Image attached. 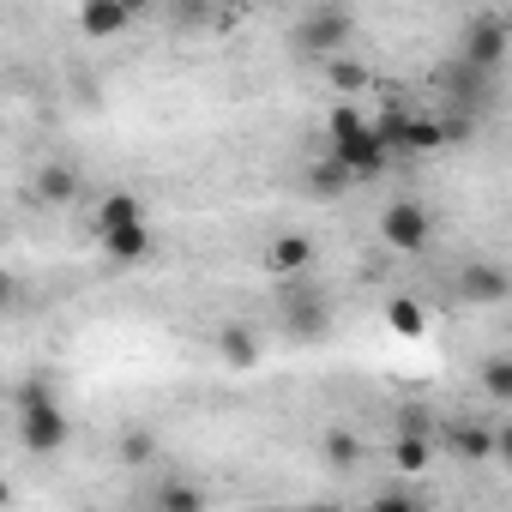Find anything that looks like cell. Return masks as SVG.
<instances>
[{
    "instance_id": "obj_15",
    "label": "cell",
    "mask_w": 512,
    "mask_h": 512,
    "mask_svg": "<svg viewBox=\"0 0 512 512\" xmlns=\"http://www.w3.org/2000/svg\"><path fill=\"white\" fill-rule=\"evenodd\" d=\"M217 356H223L229 368H253V362H260V338L241 332V326H223V332H217Z\"/></svg>"
},
{
    "instance_id": "obj_25",
    "label": "cell",
    "mask_w": 512,
    "mask_h": 512,
    "mask_svg": "<svg viewBox=\"0 0 512 512\" xmlns=\"http://www.w3.org/2000/svg\"><path fill=\"white\" fill-rule=\"evenodd\" d=\"M169 13H175V25H187V19H205V0H169Z\"/></svg>"
},
{
    "instance_id": "obj_20",
    "label": "cell",
    "mask_w": 512,
    "mask_h": 512,
    "mask_svg": "<svg viewBox=\"0 0 512 512\" xmlns=\"http://www.w3.org/2000/svg\"><path fill=\"white\" fill-rule=\"evenodd\" d=\"M199 506H205V488L199 482H169L157 494V512H199Z\"/></svg>"
},
{
    "instance_id": "obj_13",
    "label": "cell",
    "mask_w": 512,
    "mask_h": 512,
    "mask_svg": "<svg viewBox=\"0 0 512 512\" xmlns=\"http://www.w3.org/2000/svg\"><path fill=\"white\" fill-rule=\"evenodd\" d=\"M308 187H314L320 199H338V193H350V187H356V175L344 169V157H332V151H326L320 163H308Z\"/></svg>"
},
{
    "instance_id": "obj_10",
    "label": "cell",
    "mask_w": 512,
    "mask_h": 512,
    "mask_svg": "<svg viewBox=\"0 0 512 512\" xmlns=\"http://www.w3.org/2000/svg\"><path fill=\"white\" fill-rule=\"evenodd\" d=\"M506 290H512V278H506L500 266H464V272H458V296H464V302H500Z\"/></svg>"
},
{
    "instance_id": "obj_26",
    "label": "cell",
    "mask_w": 512,
    "mask_h": 512,
    "mask_svg": "<svg viewBox=\"0 0 512 512\" xmlns=\"http://www.w3.org/2000/svg\"><path fill=\"white\" fill-rule=\"evenodd\" d=\"M500 458H506V470H512V428H500Z\"/></svg>"
},
{
    "instance_id": "obj_8",
    "label": "cell",
    "mask_w": 512,
    "mask_h": 512,
    "mask_svg": "<svg viewBox=\"0 0 512 512\" xmlns=\"http://www.w3.org/2000/svg\"><path fill=\"white\" fill-rule=\"evenodd\" d=\"M446 446H452L464 464H488V458H500V434H494V428H482V422H452Z\"/></svg>"
},
{
    "instance_id": "obj_24",
    "label": "cell",
    "mask_w": 512,
    "mask_h": 512,
    "mask_svg": "<svg viewBox=\"0 0 512 512\" xmlns=\"http://www.w3.org/2000/svg\"><path fill=\"white\" fill-rule=\"evenodd\" d=\"M151 452H157V446H151V434H127V440H121V458H127V464H145Z\"/></svg>"
},
{
    "instance_id": "obj_3",
    "label": "cell",
    "mask_w": 512,
    "mask_h": 512,
    "mask_svg": "<svg viewBox=\"0 0 512 512\" xmlns=\"http://www.w3.org/2000/svg\"><path fill=\"white\" fill-rule=\"evenodd\" d=\"M380 241H386L392 253H422V247L434 241V211H428L422 199H392V205L380 211Z\"/></svg>"
},
{
    "instance_id": "obj_11",
    "label": "cell",
    "mask_w": 512,
    "mask_h": 512,
    "mask_svg": "<svg viewBox=\"0 0 512 512\" xmlns=\"http://www.w3.org/2000/svg\"><path fill=\"white\" fill-rule=\"evenodd\" d=\"M139 217H145V205H139L133 193H103V199H97V211H91V229H97V241H103L109 229L139 223Z\"/></svg>"
},
{
    "instance_id": "obj_4",
    "label": "cell",
    "mask_w": 512,
    "mask_h": 512,
    "mask_svg": "<svg viewBox=\"0 0 512 512\" xmlns=\"http://www.w3.org/2000/svg\"><path fill=\"white\" fill-rule=\"evenodd\" d=\"M278 308H284V326H290L296 338H320V332H326V320H332V302H326V290H314L302 272H296V278H284V290H278Z\"/></svg>"
},
{
    "instance_id": "obj_22",
    "label": "cell",
    "mask_w": 512,
    "mask_h": 512,
    "mask_svg": "<svg viewBox=\"0 0 512 512\" xmlns=\"http://www.w3.org/2000/svg\"><path fill=\"white\" fill-rule=\"evenodd\" d=\"M326 458H332L338 470H356V458H362V446H356V434H326Z\"/></svg>"
},
{
    "instance_id": "obj_6",
    "label": "cell",
    "mask_w": 512,
    "mask_h": 512,
    "mask_svg": "<svg viewBox=\"0 0 512 512\" xmlns=\"http://www.w3.org/2000/svg\"><path fill=\"white\" fill-rule=\"evenodd\" d=\"M458 61H470V67H482V73H494V67L506 61V25H500L494 13H482V19H470V25H464V49H458Z\"/></svg>"
},
{
    "instance_id": "obj_1",
    "label": "cell",
    "mask_w": 512,
    "mask_h": 512,
    "mask_svg": "<svg viewBox=\"0 0 512 512\" xmlns=\"http://www.w3.org/2000/svg\"><path fill=\"white\" fill-rule=\"evenodd\" d=\"M326 139H332V157H344V169H350L356 181H374V175H386V157H392V145L380 139V127H374L362 109L338 103V109H332V121H326Z\"/></svg>"
},
{
    "instance_id": "obj_7",
    "label": "cell",
    "mask_w": 512,
    "mask_h": 512,
    "mask_svg": "<svg viewBox=\"0 0 512 512\" xmlns=\"http://www.w3.org/2000/svg\"><path fill=\"white\" fill-rule=\"evenodd\" d=\"M133 19H139V13L127 7V0H85V7H79V31H85V37H103V43L121 37Z\"/></svg>"
},
{
    "instance_id": "obj_16",
    "label": "cell",
    "mask_w": 512,
    "mask_h": 512,
    "mask_svg": "<svg viewBox=\"0 0 512 512\" xmlns=\"http://www.w3.org/2000/svg\"><path fill=\"white\" fill-rule=\"evenodd\" d=\"M452 133H446V121H434V115H410L404 121V151H440Z\"/></svg>"
},
{
    "instance_id": "obj_18",
    "label": "cell",
    "mask_w": 512,
    "mask_h": 512,
    "mask_svg": "<svg viewBox=\"0 0 512 512\" xmlns=\"http://www.w3.org/2000/svg\"><path fill=\"white\" fill-rule=\"evenodd\" d=\"M482 392L494 404H512V356H488L482 362Z\"/></svg>"
},
{
    "instance_id": "obj_27",
    "label": "cell",
    "mask_w": 512,
    "mask_h": 512,
    "mask_svg": "<svg viewBox=\"0 0 512 512\" xmlns=\"http://www.w3.org/2000/svg\"><path fill=\"white\" fill-rule=\"evenodd\" d=\"M127 7H133V13H145V7H151V0H127Z\"/></svg>"
},
{
    "instance_id": "obj_12",
    "label": "cell",
    "mask_w": 512,
    "mask_h": 512,
    "mask_svg": "<svg viewBox=\"0 0 512 512\" xmlns=\"http://www.w3.org/2000/svg\"><path fill=\"white\" fill-rule=\"evenodd\" d=\"M266 266H272L278 278H296V272H308V266H314V247H308V235H278V241H272V253H266Z\"/></svg>"
},
{
    "instance_id": "obj_2",
    "label": "cell",
    "mask_w": 512,
    "mask_h": 512,
    "mask_svg": "<svg viewBox=\"0 0 512 512\" xmlns=\"http://www.w3.org/2000/svg\"><path fill=\"white\" fill-rule=\"evenodd\" d=\"M19 440H25L31 458H55V452L67 446V416H61L49 380H31V386L19 392Z\"/></svg>"
},
{
    "instance_id": "obj_9",
    "label": "cell",
    "mask_w": 512,
    "mask_h": 512,
    "mask_svg": "<svg viewBox=\"0 0 512 512\" xmlns=\"http://www.w3.org/2000/svg\"><path fill=\"white\" fill-rule=\"evenodd\" d=\"M103 253H109L115 266H133V260H145V253H151V223L139 217V223H121V229H109V235H103Z\"/></svg>"
},
{
    "instance_id": "obj_23",
    "label": "cell",
    "mask_w": 512,
    "mask_h": 512,
    "mask_svg": "<svg viewBox=\"0 0 512 512\" xmlns=\"http://www.w3.org/2000/svg\"><path fill=\"white\" fill-rule=\"evenodd\" d=\"M404 121H410V115H404V109H386V115H380V121H374V127H380V139H386V145H392V151H398V145H404Z\"/></svg>"
},
{
    "instance_id": "obj_17",
    "label": "cell",
    "mask_w": 512,
    "mask_h": 512,
    "mask_svg": "<svg viewBox=\"0 0 512 512\" xmlns=\"http://www.w3.org/2000/svg\"><path fill=\"white\" fill-rule=\"evenodd\" d=\"M386 326H392L398 338H422V326H428V314H422V308H416L410 296H392V302H386Z\"/></svg>"
},
{
    "instance_id": "obj_5",
    "label": "cell",
    "mask_w": 512,
    "mask_h": 512,
    "mask_svg": "<svg viewBox=\"0 0 512 512\" xmlns=\"http://www.w3.org/2000/svg\"><path fill=\"white\" fill-rule=\"evenodd\" d=\"M344 43H350V13H344V7H314V13L296 25V49L314 55V61L344 55Z\"/></svg>"
},
{
    "instance_id": "obj_14",
    "label": "cell",
    "mask_w": 512,
    "mask_h": 512,
    "mask_svg": "<svg viewBox=\"0 0 512 512\" xmlns=\"http://www.w3.org/2000/svg\"><path fill=\"white\" fill-rule=\"evenodd\" d=\"M392 464H398L404 476H422V470L434 464V440H428L422 428H404V434H398V446H392Z\"/></svg>"
},
{
    "instance_id": "obj_21",
    "label": "cell",
    "mask_w": 512,
    "mask_h": 512,
    "mask_svg": "<svg viewBox=\"0 0 512 512\" xmlns=\"http://www.w3.org/2000/svg\"><path fill=\"white\" fill-rule=\"evenodd\" d=\"M326 79H332V91H362V85H368V67L350 61V55H332V61H326Z\"/></svg>"
},
{
    "instance_id": "obj_19",
    "label": "cell",
    "mask_w": 512,
    "mask_h": 512,
    "mask_svg": "<svg viewBox=\"0 0 512 512\" xmlns=\"http://www.w3.org/2000/svg\"><path fill=\"white\" fill-rule=\"evenodd\" d=\"M73 187H79V175H73L67 163H49V169H43V181H37V193H43L49 205H67V199H73Z\"/></svg>"
}]
</instances>
